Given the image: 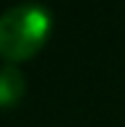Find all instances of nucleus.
Masks as SVG:
<instances>
[{
  "instance_id": "f257e3e1",
  "label": "nucleus",
  "mask_w": 125,
  "mask_h": 127,
  "mask_svg": "<svg viewBox=\"0 0 125 127\" xmlns=\"http://www.w3.org/2000/svg\"><path fill=\"white\" fill-rule=\"evenodd\" d=\"M52 34V13L39 3H18L0 13V57L13 65L34 57Z\"/></svg>"
},
{
  "instance_id": "f03ea898",
  "label": "nucleus",
  "mask_w": 125,
  "mask_h": 127,
  "mask_svg": "<svg viewBox=\"0 0 125 127\" xmlns=\"http://www.w3.org/2000/svg\"><path fill=\"white\" fill-rule=\"evenodd\" d=\"M26 94V75L18 65L5 62L0 67V109L16 106Z\"/></svg>"
}]
</instances>
